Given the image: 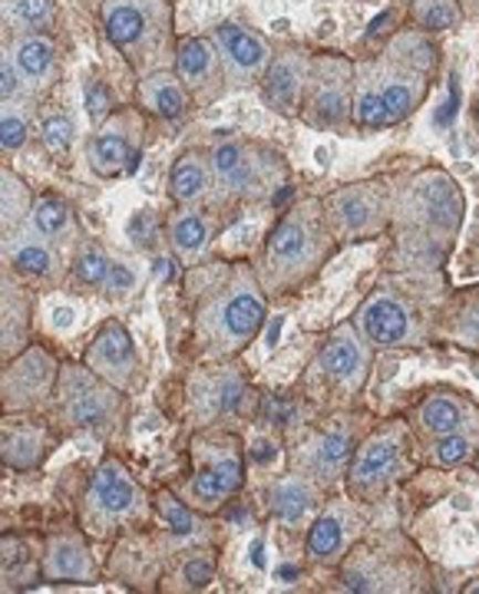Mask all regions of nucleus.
<instances>
[{"label":"nucleus","instance_id":"obj_1","mask_svg":"<svg viewBox=\"0 0 479 594\" xmlns=\"http://www.w3.org/2000/svg\"><path fill=\"white\" fill-rule=\"evenodd\" d=\"M189 347L199 364L239 361L268 321V291L248 261H202L186 268Z\"/></svg>","mask_w":479,"mask_h":594},{"label":"nucleus","instance_id":"obj_2","mask_svg":"<svg viewBox=\"0 0 479 594\" xmlns=\"http://www.w3.org/2000/svg\"><path fill=\"white\" fill-rule=\"evenodd\" d=\"M467 218V196L460 183L440 169L427 166L394 186V251L391 268L400 271H444L450 251L457 248Z\"/></svg>","mask_w":479,"mask_h":594},{"label":"nucleus","instance_id":"obj_3","mask_svg":"<svg viewBox=\"0 0 479 594\" xmlns=\"http://www.w3.org/2000/svg\"><path fill=\"white\" fill-rule=\"evenodd\" d=\"M444 271L387 268L354 311V324L374 351H414L437 344V317L450 291H434Z\"/></svg>","mask_w":479,"mask_h":594},{"label":"nucleus","instance_id":"obj_4","mask_svg":"<svg viewBox=\"0 0 479 594\" xmlns=\"http://www.w3.org/2000/svg\"><path fill=\"white\" fill-rule=\"evenodd\" d=\"M337 248L341 241L331 228L324 198H294L271 221L254 271L268 298H288L311 284Z\"/></svg>","mask_w":479,"mask_h":594},{"label":"nucleus","instance_id":"obj_5","mask_svg":"<svg viewBox=\"0 0 479 594\" xmlns=\"http://www.w3.org/2000/svg\"><path fill=\"white\" fill-rule=\"evenodd\" d=\"M153 519H156V502L133 476V469L113 452L103 456V462L93 469L76 502L80 529L96 542H116L133 529L153 525Z\"/></svg>","mask_w":479,"mask_h":594},{"label":"nucleus","instance_id":"obj_6","mask_svg":"<svg viewBox=\"0 0 479 594\" xmlns=\"http://www.w3.org/2000/svg\"><path fill=\"white\" fill-rule=\"evenodd\" d=\"M248 479V446L239 429H199L189 439V472L173 486L192 509L219 515Z\"/></svg>","mask_w":479,"mask_h":594},{"label":"nucleus","instance_id":"obj_7","mask_svg":"<svg viewBox=\"0 0 479 594\" xmlns=\"http://www.w3.org/2000/svg\"><path fill=\"white\" fill-rule=\"evenodd\" d=\"M222 205L232 211L241 205H274L291 196V166L284 156L254 139H222L209 149ZM236 215V211H232Z\"/></svg>","mask_w":479,"mask_h":594},{"label":"nucleus","instance_id":"obj_8","mask_svg":"<svg viewBox=\"0 0 479 594\" xmlns=\"http://www.w3.org/2000/svg\"><path fill=\"white\" fill-rule=\"evenodd\" d=\"M374 367V347L364 341L354 321H341L321 341L308 374L301 381V394L308 403H321L331 413L351 406L364 394Z\"/></svg>","mask_w":479,"mask_h":594},{"label":"nucleus","instance_id":"obj_9","mask_svg":"<svg viewBox=\"0 0 479 594\" xmlns=\"http://www.w3.org/2000/svg\"><path fill=\"white\" fill-rule=\"evenodd\" d=\"M261 394L236 361L199 364L183 384V419L192 433L199 429H239L258 416Z\"/></svg>","mask_w":479,"mask_h":594},{"label":"nucleus","instance_id":"obj_10","mask_svg":"<svg viewBox=\"0 0 479 594\" xmlns=\"http://www.w3.org/2000/svg\"><path fill=\"white\" fill-rule=\"evenodd\" d=\"M430 93V76L381 53L377 60H357L354 123L361 129H391L417 113Z\"/></svg>","mask_w":479,"mask_h":594},{"label":"nucleus","instance_id":"obj_11","mask_svg":"<svg viewBox=\"0 0 479 594\" xmlns=\"http://www.w3.org/2000/svg\"><path fill=\"white\" fill-rule=\"evenodd\" d=\"M341 592H424L430 588L427 565L420 552L404 535H364L337 565Z\"/></svg>","mask_w":479,"mask_h":594},{"label":"nucleus","instance_id":"obj_12","mask_svg":"<svg viewBox=\"0 0 479 594\" xmlns=\"http://www.w3.org/2000/svg\"><path fill=\"white\" fill-rule=\"evenodd\" d=\"M129 394L116 390L103 377H96L83 361L63 364L46 416L70 433H90L96 439H110L123 429L129 413Z\"/></svg>","mask_w":479,"mask_h":594},{"label":"nucleus","instance_id":"obj_13","mask_svg":"<svg viewBox=\"0 0 479 594\" xmlns=\"http://www.w3.org/2000/svg\"><path fill=\"white\" fill-rule=\"evenodd\" d=\"M103 30L106 40L143 70V76L166 70L169 60H176L179 43H173L169 0H106Z\"/></svg>","mask_w":479,"mask_h":594},{"label":"nucleus","instance_id":"obj_14","mask_svg":"<svg viewBox=\"0 0 479 594\" xmlns=\"http://www.w3.org/2000/svg\"><path fill=\"white\" fill-rule=\"evenodd\" d=\"M414 436L417 433L407 416H394V419H384L381 426H374L361 439V446L347 466L344 492L367 506L381 502L391 492V486H397L410 472Z\"/></svg>","mask_w":479,"mask_h":594},{"label":"nucleus","instance_id":"obj_15","mask_svg":"<svg viewBox=\"0 0 479 594\" xmlns=\"http://www.w3.org/2000/svg\"><path fill=\"white\" fill-rule=\"evenodd\" d=\"M364 436L367 433L361 419L344 409L327 413V419L321 423H304L288 446V469L308 476L311 482L331 492L337 482H344L347 466Z\"/></svg>","mask_w":479,"mask_h":594},{"label":"nucleus","instance_id":"obj_16","mask_svg":"<svg viewBox=\"0 0 479 594\" xmlns=\"http://www.w3.org/2000/svg\"><path fill=\"white\" fill-rule=\"evenodd\" d=\"M324 208L337 241H371L391 231L394 221V186L384 179L347 183L324 196Z\"/></svg>","mask_w":479,"mask_h":594},{"label":"nucleus","instance_id":"obj_17","mask_svg":"<svg viewBox=\"0 0 479 594\" xmlns=\"http://www.w3.org/2000/svg\"><path fill=\"white\" fill-rule=\"evenodd\" d=\"M357 63L341 53H317L301 106V119L314 129H344L354 119Z\"/></svg>","mask_w":479,"mask_h":594},{"label":"nucleus","instance_id":"obj_18","mask_svg":"<svg viewBox=\"0 0 479 594\" xmlns=\"http://www.w3.org/2000/svg\"><path fill=\"white\" fill-rule=\"evenodd\" d=\"M367 502L354 496H331L304 529V555L317 569H337L357 539L367 535Z\"/></svg>","mask_w":479,"mask_h":594},{"label":"nucleus","instance_id":"obj_19","mask_svg":"<svg viewBox=\"0 0 479 594\" xmlns=\"http://www.w3.org/2000/svg\"><path fill=\"white\" fill-rule=\"evenodd\" d=\"M60 361L50 347L30 344L17 357L3 361L0 377V399L3 413H46L56 381H60Z\"/></svg>","mask_w":479,"mask_h":594},{"label":"nucleus","instance_id":"obj_20","mask_svg":"<svg viewBox=\"0 0 479 594\" xmlns=\"http://www.w3.org/2000/svg\"><path fill=\"white\" fill-rule=\"evenodd\" d=\"M143 110H116L90 139L86 146V163L96 179H123L133 176L143 163Z\"/></svg>","mask_w":479,"mask_h":594},{"label":"nucleus","instance_id":"obj_21","mask_svg":"<svg viewBox=\"0 0 479 594\" xmlns=\"http://www.w3.org/2000/svg\"><path fill=\"white\" fill-rule=\"evenodd\" d=\"M83 364L103 377L106 384H113L123 394H139L146 384V371H143V357L136 351L133 334L126 331L123 321L110 317L100 324V331L93 334V341L83 351Z\"/></svg>","mask_w":479,"mask_h":594},{"label":"nucleus","instance_id":"obj_22","mask_svg":"<svg viewBox=\"0 0 479 594\" xmlns=\"http://www.w3.org/2000/svg\"><path fill=\"white\" fill-rule=\"evenodd\" d=\"M56 446V423L46 413H3L0 462L10 472L40 469Z\"/></svg>","mask_w":479,"mask_h":594},{"label":"nucleus","instance_id":"obj_23","mask_svg":"<svg viewBox=\"0 0 479 594\" xmlns=\"http://www.w3.org/2000/svg\"><path fill=\"white\" fill-rule=\"evenodd\" d=\"M43 582L50 585H96L100 565L90 535L76 525H56L43 535Z\"/></svg>","mask_w":479,"mask_h":594},{"label":"nucleus","instance_id":"obj_24","mask_svg":"<svg viewBox=\"0 0 479 594\" xmlns=\"http://www.w3.org/2000/svg\"><path fill=\"white\" fill-rule=\"evenodd\" d=\"M232 221L229 211L212 205H176L166 218V241L183 268H196L209 261L216 228Z\"/></svg>","mask_w":479,"mask_h":594},{"label":"nucleus","instance_id":"obj_25","mask_svg":"<svg viewBox=\"0 0 479 594\" xmlns=\"http://www.w3.org/2000/svg\"><path fill=\"white\" fill-rule=\"evenodd\" d=\"M173 70L186 83L196 106H209L212 100H219L229 90V83H226L229 76H226L222 56H219V46L212 43V37H183L176 46Z\"/></svg>","mask_w":479,"mask_h":594},{"label":"nucleus","instance_id":"obj_26","mask_svg":"<svg viewBox=\"0 0 479 594\" xmlns=\"http://www.w3.org/2000/svg\"><path fill=\"white\" fill-rule=\"evenodd\" d=\"M311 63H314V53H308L304 46H284L264 66L261 93H264V103L278 116H301L308 80H311Z\"/></svg>","mask_w":479,"mask_h":594},{"label":"nucleus","instance_id":"obj_27","mask_svg":"<svg viewBox=\"0 0 479 594\" xmlns=\"http://www.w3.org/2000/svg\"><path fill=\"white\" fill-rule=\"evenodd\" d=\"M410 426L424 439L450 436V433H479V406L460 390H430L407 413Z\"/></svg>","mask_w":479,"mask_h":594},{"label":"nucleus","instance_id":"obj_28","mask_svg":"<svg viewBox=\"0 0 479 594\" xmlns=\"http://www.w3.org/2000/svg\"><path fill=\"white\" fill-rule=\"evenodd\" d=\"M324 499H327V489H321L317 482H311L308 476L291 472V469L261 486V509L288 529H294V525L308 529L311 519L317 515V509L324 506Z\"/></svg>","mask_w":479,"mask_h":594},{"label":"nucleus","instance_id":"obj_29","mask_svg":"<svg viewBox=\"0 0 479 594\" xmlns=\"http://www.w3.org/2000/svg\"><path fill=\"white\" fill-rule=\"evenodd\" d=\"M212 43L219 46L229 86H248V83H261L264 66L271 63V46L261 33H254L251 27H241L236 20H226L216 27Z\"/></svg>","mask_w":479,"mask_h":594},{"label":"nucleus","instance_id":"obj_30","mask_svg":"<svg viewBox=\"0 0 479 594\" xmlns=\"http://www.w3.org/2000/svg\"><path fill=\"white\" fill-rule=\"evenodd\" d=\"M3 268L27 284H50L63 271L60 244L46 241L33 221H27L23 228L3 235Z\"/></svg>","mask_w":479,"mask_h":594},{"label":"nucleus","instance_id":"obj_31","mask_svg":"<svg viewBox=\"0 0 479 594\" xmlns=\"http://www.w3.org/2000/svg\"><path fill=\"white\" fill-rule=\"evenodd\" d=\"M156 502V519H159V529L166 532L169 545L176 552L183 549H196V545H219V532H216V522L212 515L192 509L173 486L169 489H159L153 496Z\"/></svg>","mask_w":479,"mask_h":594},{"label":"nucleus","instance_id":"obj_32","mask_svg":"<svg viewBox=\"0 0 479 594\" xmlns=\"http://www.w3.org/2000/svg\"><path fill=\"white\" fill-rule=\"evenodd\" d=\"M0 311H3V321H0V357L10 361L17 357L23 347H30V334H33V308H37V298L30 291L27 281H20L17 274H10L3 268V281H0Z\"/></svg>","mask_w":479,"mask_h":594},{"label":"nucleus","instance_id":"obj_33","mask_svg":"<svg viewBox=\"0 0 479 594\" xmlns=\"http://www.w3.org/2000/svg\"><path fill=\"white\" fill-rule=\"evenodd\" d=\"M166 186H169L173 205H212V208L229 211L222 205V198H219V186H216V173H212L209 153H202V149H186L173 163Z\"/></svg>","mask_w":479,"mask_h":594},{"label":"nucleus","instance_id":"obj_34","mask_svg":"<svg viewBox=\"0 0 479 594\" xmlns=\"http://www.w3.org/2000/svg\"><path fill=\"white\" fill-rule=\"evenodd\" d=\"M437 344L479 354V284L447 294L437 317Z\"/></svg>","mask_w":479,"mask_h":594},{"label":"nucleus","instance_id":"obj_35","mask_svg":"<svg viewBox=\"0 0 479 594\" xmlns=\"http://www.w3.org/2000/svg\"><path fill=\"white\" fill-rule=\"evenodd\" d=\"M219 579V552L216 545H196V549H183L169 559L159 592L169 594H189L212 588V582Z\"/></svg>","mask_w":479,"mask_h":594},{"label":"nucleus","instance_id":"obj_36","mask_svg":"<svg viewBox=\"0 0 479 594\" xmlns=\"http://www.w3.org/2000/svg\"><path fill=\"white\" fill-rule=\"evenodd\" d=\"M13 56V66L37 96L53 86L56 80V50L46 33H13V43L7 50Z\"/></svg>","mask_w":479,"mask_h":594},{"label":"nucleus","instance_id":"obj_37","mask_svg":"<svg viewBox=\"0 0 479 594\" xmlns=\"http://www.w3.org/2000/svg\"><path fill=\"white\" fill-rule=\"evenodd\" d=\"M192 96L186 90V83L179 80L176 70H156V73H146L139 80V110L166 119V123H176L183 119L189 110H192Z\"/></svg>","mask_w":479,"mask_h":594},{"label":"nucleus","instance_id":"obj_38","mask_svg":"<svg viewBox=\"0 0 479 594\" xmlns=\"http://www.w3.org/2000/svg\"><path fill=\"white\" fill-rule=\"evenodd\" d=\"M0 552H3V592H27L37 582H43V539L40 549L30 535L20 532H3L0 539Z\"/></svg>","mask_w":479,"mask_h":594},{"label":"nucleus","instance_id":"obj_39","mask_svg":"<svg viewBox=\"0 0 479 594\" xmlns=\"http://www.w3.org/2000/svg\"><path fill=\"white\" fill-rule=\"evenodd\" d=\"M30 221H33V228H37L46 241H53V244H60V248H70V251L86 238L83 228H80V218H76L73 205L63 196H56V192H37V196H33Z\"/></svg>","mask_w":479,"mask_h":594},{"label":"nucleus","instance_id":"obj_40","mask_svg":"<svg viewBox=\"0 0 479 594\" xmlns=\"http://www.w3.org/2000/svg\"><path fill=\"white\" fill-rule=\"evenodd\" d=\"M113 258L110 251L96 241V238H83L73 251H70V284L80 291H103L110 274H113Z\"/></svg>","mask_w":479,"mask_h":594},{"label":"nucleus","instance_id":"obj_41","mask_svg":"<svg viewBox=\"0 0 479 594\" xmlns=\"http://www.w3.org/2000/svg\"><path fill=\"white\" fill-rule=\"evenodd\" d=\"M384 53L400 60V63H407V66H414V70H420V73H427L430 80H434V73L440 66V46L430 40L427 30H417V27L394 33L391 43L384 46Z\"/></svg>","mask_w":479,"mask_h":594},{"label":"nucleus","instance_id":"obj_42","mask_svg":"<svg viewBox=\"0 0 479 594\" xmlns=\"http://www.w3.org/2000/svg\"><path fill=\"white\" fill-rule=\"evenodd\" d=\"M0 201H3V225H0V235H10V231L23 228V225L30 221L33 192H30V186H27L17 173H10V169L0 173Z\"/></svg>","mask_w":479,"mask_h":594},{"label":"nucleus","instance_id":"obj_43","mask_svg":"<svg viewBox=\"0 0 479 594\" xmlns=\"http://www.w3.org/2000/svg\"><path fill=\"white\" fill-rule=\"evenodd\" d=\"M479 452V433H450V436H437L427 439V462L437 469H457L473 462Z\"/></svg>","mask_w":479,"mask_h":594},{"label":"nucleus","instance_id":"obj_44","mask_svg":"<svg viewBox=\"0 0 479 594\" xmlns=\"http://www.w3.org/2000/svg\"><path fill=\"white\" fill-rule=\"evenodd\" d=\"M464 20L460 0H414L410 3V23L427 33H444L454 30Z\"/></svg>","mask_w":479,"mask_h":594},{"label":"nucleus","instance_id":"obj_45","mask_svg":"<svg viewBox=\"0 0 479 594\" xmlns=\"http://www.w3.org/2000/svg\"><path fill=\"white\" fill-rule=\"evenodd\" d=\"M3 13L13 23V33H46L56 20L53 0H7Z\"/></svg>","mask_w":479,"mask_h":594},{"label":"nucleus","instance_id":"obj_46","mask_svg":"<svg viewBox=\"0 0 479 594\" xmlns=\"http://www.w3.org/2000/svg\"><path fill=\"white\" fill-rule=\"evenodd\" d=\"M40 139H43V149H46L56 163H66V159H70V149H73V139H76L73 119H70L66 113H46L43 123H40Z\"/></svg>","mask_w":479,"mask_h":594},{"label":"nucleus","instance_id":"obj_47","mask_svg":"<svg viewBox=\"0 0 479 594\" xmlns=\"http://www.w3.org/2000/svg\"><path fill=\"white\" fill-rule=\"evenodd\" d=\"M30 136V113H27V103L20 100H10L3 103V119H0V146L3 153H17Z\"/></svg>","mask_w":479,"mask_h":594},{"label":"nucleus","instance_id":"obj_48","mask_svg":"<svg viewBox=\"0 0 479 594\" xmlns=\"http://www.w3.org/2000/svg\"><path fill=\"white\" fill-rule=\"evenodd\" d=\"M251 426H254V436L244 439L248 462H254V466H278L281 456H288V449L281 446V433L271 429V426H261V423H251Z\"/></svg>","mask_w":479,"mask_h":594},{"label":"nucleus","instance_id":"obj_49","mask_svg":"<svg viewBox=\"0 0 479 594\" xmlns=\"http://www.w3.org/2000/svg\"><path fill=\"white\" fill-rule=\"evenodd\" d=\"M83 100H86V113H90V119H93V126L100 129L113 113H116V100H113V90L103 83V80H96V76H90V80H83Z\"/></svg>","mask_w":479,"mask_h":594},{"label":"nucleus","instance_id":"obj_50","mask_svg":"<svg viewBox=\"0 0 479 594\" xmlns=\"http://www.w3.org/2000/svg\"><path fill=\"white\" fill-rule=\"evenodd\" d=\"M163 235H166V225L159 221L156 211H146V208H143V211H136V215L129 218V238H133L136 248L149 251V248L159 244Z\"/></svg>","mask_w":479,"mask_h":594},{"label":"nucleus","instance_id":"obj_51","mask_svg":"<svg viewBox=\"0 0 479 594\" xmlns=\"http://www.w3.org/2000/svg\"><path fill=\"white\" fill-rule=\"evenodd\" d=\"M133 288H136L133 268L123 264V261H116V264H113V274H110V281H106V288H103V294H106V298H126Z\"/></svg>","mask_w":479,"mask_h":594},{"label":"nucleus","instance_id":"obj_52","mask_svg":"<svg viewBox=\"0 0 479 594\" xmlns=\"http://www.w3.org/2000/svg\"><path fill=\"white\" fill-rule=\"evenodd\" d=\"M20 86H23V80L13 66V56L3 50V63H0V96H3V103L20 100Z\"/></svg>","mask_w":479,"mask_h":594},{"label":"nucleus","instance_id":"obj_53","mask_svg":"<svg viewBox=\"0 0 479 594\" xmlns=\"http://www.w3.org/2000/svg\"><path fill=\"white\" fill-rule=\"evenodd\" d=\"M173 258H176V254H173ZM173 258H166V254L156 258V271H159V278H166V281L173 278Z\"/></svg>","mask_w":479,"mask_h":594},{"label":"nucleus","instance_id":"obj_54","mask_svg":"<svg viewBox=\"0 0 479 594\" xmlns=\"http://www.w3.org/2000/svg\"><path fill=\"white\" fill-rule=\"evenodd\" d=\"M464 594H479V579H473L470 585H464Z\"/></svg>","mask_w":479,"mask_h":594},{"label":"nucleus","instance_id":"obj_55","mask_svg":"<svg viewBox=\"0 0 479 594\" xmlns=\"http://www.w3.org/2000/svg\"><path fill=\"white\" fill-rule=\"evenodd\" d=\"M473 462H477V469H479V452H477V456H473Z\"/></svg>","mask_w":479,"mask_h":594},{"label":"nucleus","instance_id":"obj_56","mask_svg":"<svg viewBox=\"0 0 479 594\" xmlns=\"http://www.w3.org/2000/svg\"><path fill=\"white\" fill-rule=\"evenodd\" d=\"M477 123H479V100H477Z\"/></svg>","mask_w":479,"mask_h":594}]
</instances>
